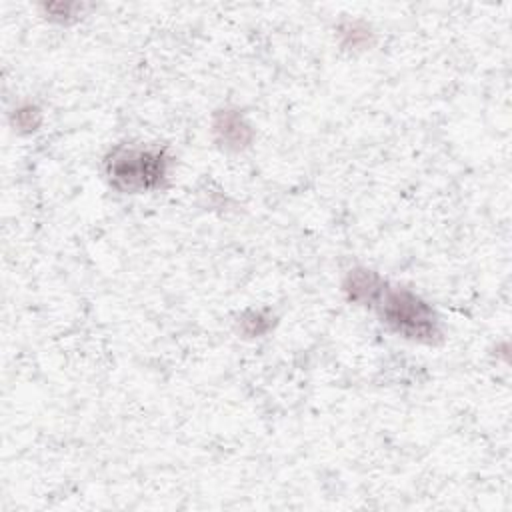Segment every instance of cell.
<instances>
[{
	"mask_svg": "<svg viewBox=\"0 0 512 512\" xmlns=\"http://www.w3.org/2000/svg\"><path fill=\"white\" fill-rule=\"evenodd\" d=\"M382 316L394 330L410 338L430 342L436 336L432 310L410 292H390L382 304Z\"/></svg>",
	"mask_w": 512,
	"mask_h": 512,
	"instance_id": "obj_1",
	"label": "cell"
},
{
	"mask_svg": "<svg viewBox=\"0 0 512 512\" xmlns=\"http://www.w3.org/2000/svg\"><path fill=\"white\" fill-rule=\"evenodd\" d=\"M166 172V160L160 152H122L110 162V176L116 186L126 190L152 188Z\"/></svg>",
	"mask_w": 512,
	"mask_h": 512,
	"instance_id": "obj_2",
	"label": "cell"
}]
</instances>
